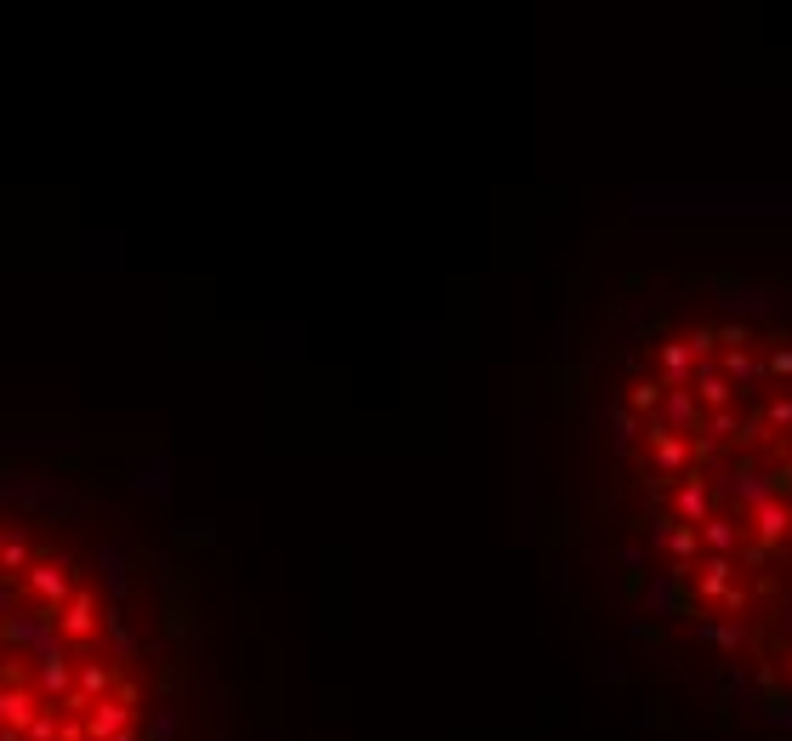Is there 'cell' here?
Returning a JSON list of instances; mask_svg holds the SVG:
<instances>
[{
	"label": "cell",
	"instance_id": "6da1fadb",
	"mask_svg": "<svg viewBox=\"0 0 792 741\" xmlns=\"http://www.w3.org/2000/svg\"><path fill=\"white\" fill-rule=\"evenodd\" d=\"M23 587L40 599V611H63V599L80 587V571H75L69 559H58V554L35 548V565L23 571Z\"/></svg>",
	"mask_w": 792,
	"mask_h": 741
},
{
	"label": "cell",
	"instance_id": "7a4b0ae2",
	"mask_svg": "<svg viewBox=\"0 0 792 741\" xmlns=\"http://www.w3.org/2000/svg\"><path fill=\"white\" fill-rule=\"evenodd\" d=\"M52 622H58V638H63L69 656H75V651H86L91 638L104 633V599H97V593L80 582V587L69 593V599H63V611H58Z\"/></svg>",
	"mask_w": 792,
	"mask_h": 741
},
{
	"label": "cell",
	"instance_id": "3957f363",
	"mask_svg": "<svg viewBox=\"0 0 792 741\" xmlns=\"http://www.w3.org/2000/svg\"><path fill=\"white\" fill-rule=\"evenodd\" d=\"M131 490L148 508H166L177 490V462L172 457H131Z\"/></svg>",
	"mask_w": 792,
	"mask_h": 741
},
{
	"label": "cell",
	"instance_id": "277c9868",
	"mask_svg": "<svg viewBox=\"0 0 792 741\" xmlns=\"http://www.w3.org/2000/svg\"><path fill=\"white\" fill-rule=\"evenodd\" d=\"M69 684H75V656H69V645L35 656V696H40L46 708H58V702L69 696Z\"/></svg>",
	"mask_w": 792,
	"mask_h": 741
},
{
	"label": "cell",
	"instance_id": "5b68a950",
	"mask_svg": "<svg viewBox=\"0 0 792 741\" xmlns=\"http://www.w3.org/2000/svg\"><path fill=\"white\" fill-rule=\"evenodd\" d=\"M97 571H104V593H109V611H120L126 587H131V571H126V548H120V542H104V548H97Z\"/></svg>",
	"mask_w": 792,
	"mask_h": 741
},
{
	"label": "cell",
	"instance_id": "8992f818",
	"mask_svg": "<svg viewBox=\"0 0 792 741\" xmlns=\"http://www.w3.org/2000/svg\"><path fill=\"white\" fill-rule=\"evenodd\" d=\"M40 713V696L35 690H23V684H0V730H18L23 735V724Z\"/></svg>",
	"mask_w": 792,
	"mask_h": 741
},
{
	"label": "cell",
	"instance_id": "52a82bcc",
	"mask_svg": "<svg viewBox=\"0 0 792 741\" xmlns=\"http://www.w3.org/2000/svg\"><path fill=\"white\" fill-rule=\"evenodd\" d=\"M126 724H131V713H126L115 696H104V702L86 708V741H115Z\"/></svg>",
	"mask_w": 792,
	"mask_h": 741
},
{
	"label": "cell",
	"instance_id": "ba28073f",
	"mask_svg": "<svg viewBox=\"0 0 792 741\" xmlns=\"http://www.w3.org/2000/svg\"><path fill=\"white\" fill-rule=\"evenodd\" d=\"M104 633H109V656H115V662H131V656L143 651V638L131 633L126 611H109V605H104Z\"/></svg>",
	"mask_w": 792,
	"mask_h": 741
},
{
	"label": "cell",
	"instance_id": "9c48e42d",
	"mask_svg": "<svg viewBox=\"0 0 792 741\" xmlns=\"http://www.w3.org/2000/svg\"><path fill=\"white\" fill-rule=\"evenodd\" d=\"M155 713H148V741H177L183 730V702L177 696H160V702H148Z\"/></svg>",
	"mask_w": 792,
	"mask_h": 741
},
{
	"label": "cell",
	"instance_id": "30bf717a",
	"mask_svg": "<svg viewBox=\"0 0 792 741\" xmlns=\"http://www.w3.org/2000/svg\"><path fill=\"white\" fill-rule=\"evenodd\" d=\"M35 565V542L29 536H7V542H0V576H12V582H23V571Z\"/></svg>",
	"mask_w": 792,
	"mask_h": 741
},
{
	"label": "cell",
	"instance_id": "8fae6325",
	"mask_svg": "<svg viewBox=\"0 0 792 741\" xmlns=\"http://www.w3.org/2000/svg\"><path fill=\"white\" fill-rule=\"evenodd\" d=\"M23 741H58V713L46 708V702H40V713L23 724Z\"/></svg>",
	"mask_w": 792,
	"mask_h": 741
},
{
	"label": "cell",
	"instance_id": "7c38bea8",
	"mask_svg": "<svg viewBox=\"0 0 792 741\" xmlns=\"http://www.w3.org/2000/svg\"><path fill=\"white\" fill-rule=\"evenodd\" d=\"M109 696H115V702H120L131 719L143 713V684H137V679H120V673H115V690H109Z\"/></svg>",
	"mask_w": 792,
	"mask_h": 741
},
{
	"label": "cell",
	"instance_id": "4fadbf2b",
	"mask_svg": "<svg viewBox=\"0 0 792 741\" xmlns=\"http://www.w3.org/2000/svg\"><path fill=\"white\" fill-rule=\"evenodd\" d=\"M702 508H707L702 485H684V490H678V514H684V519H702Z\"/></svg>",
	"mask_w": 792,
	"mask_h": 741
},
{
	"label": "cell",
	"instance_id": "5bb4252c",
	"mask_svg": "<svg viewBox=\"0 0 792 741\" xmlns=\"http://www.w3.org/2000/svg\"><path fill=\"white\" fill-rule=\"evenodd\" d=\"M18 599H23V582H12V576H0V622H7V616L18 611Z\"/></svg>",
	"mask_w": 792,
	"mask_h": 741
},
{
	"label": "cell",
	"instance_id": "9a60e30c",
	"mask_svg": "<svg viewBox=\"0 0 792 741\" xmlns=\"http://www.w3.org/2000/svg\"><path fill=\"white\" fill-rule=\"evenodd\" d=\"M667 422H696V406H690V393H673V400H667Z\"/></svg>",
	"mask_w": 792,
	"mask_h": 741
},
{
	"label": "cell",
	"instance_id": "2e32d148",
	"mask_svg": "<svg viewBox=\"0 0 792 741\" xmlns=\"http://www.w3.org/2000/svg\"><path fill=\"white\" fill-rule=\"evenodd\" d=\"M58 741H86V719L80 713H58Z\"/></svg>",
	"mask_w": 792,
	"mask_h": 741
},
{
	"label": "cell",
	"instance_id": "e0dca14e",
	"mask_svg": "<svg viewBox=\"0 0 792 741\" xmlns=\"http://www.w3.org/2000/svg\"><path fill=\"white\" fill-rule=\"evenodd\" d=\"M662 360H667V371H673V377H684V365H690V349H684V342H667V349H662Z\"/></svg>",
	"mask_w": 792,
	"mask_h": 741
},
{
	"label": "cell",
	"instance_id": "ac0fdd59",
	"mask_svg": "<svg viewBox=\"0 0 792 741\" xmlns=\"http://www.w3.org/2000/svg\"><path fill=\"white\" fill-rule=\"evenodd\" d=\"M115 741H143V735H137V724H126V730H120Z\"/></svg>",
	"mask_w": 792,
	"mask_h": 741
},
{
	"label": "cell",
	"instance_id": "d6986e66",
	"mask_svg": "<svg viewBox=\"0 0 792 741\" xmlns=\"http://www.w3.org/2000/svg\"><path fill=\"white\" fill-rule=\"evenodd\" d=\"M7 656H12V651H7V638H0V662H7Z\"/></svg>",
	"mask_w": 792,
	"mask_h": 741
},
{
	"label": "cell",
	"instance_id": "ffe728a7",
	"mask_svg": "<svg viewBox=\"0 0 792 741\" xmlns=\"http://www.w3.org/2000/svg\"><path fill=\"white\" fill-rule=\"evenodd\" d=\"M0 542H7V530H0Z\"/></svg>",
	"mask_w": 792,
	"mask_h": 741
}]
</instances>
